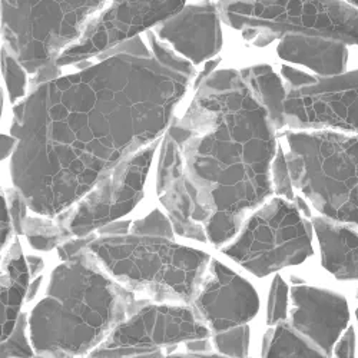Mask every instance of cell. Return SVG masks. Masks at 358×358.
I'll list each match as a JSON object with an SVG mask.
<instances>
[{
    "instance_id": "35",
    "label": "cell",
    "mask_w": 358,
    "mask_h": 358,
    "mask_svg": "<svg viewBox=\"0 0 358 358\" xmlns=\"http://www.w3.org/2000/svg\"><path fill=\"white\" fill-rule=\"evenodd\" d=\"M16 139L10 135V136H2V159L5 161L9 155H13L15 149H16Z\"/></svg>"
},
{
    "instance_id": "41",
    "label": "cell",
    "mask_w": 358,
    "mask_h": 358,
    "mask_svg": "<svg viewBox=\"0 0 358 358\" xmlns=\"http://www.w3.org/2000/svg\"><path fill=\"white\" fill-rule=\"evenodd\" d=\"M32 358H46V357H42V355H38V357H32Z\"/></svg>"
},
{
    "instance_id": "37",
    "label": "cell",
    "mask_w": 358,
    "mask_h": 358,
    "mask_svg": "<svg viewBox=\"0 0 358 358\" xmlns=\"http://www.w3.org/2000/svg\"><path fill=\"white\" fill-rule=\"evenodd\" d=\"M166 358H228V357L217 355V354H208V352H189V354H175V355H169Z\"/></svg>"
},
{
    "instance_id": "12",
    "label": "cell",
    "mask_w": 358,
    "mask_h": 358,
    "mask_svg": "<svg viewBox=\"0 0 358 358\" xmlns=\"http://www.w3.org/2000/svg\"><path fill=\"white\" fill-rule=\"evenodd\" d=\"M284 113L288 129H328L358 135V71L318 78L288 91Z\"/></svg>"
},
{
    "instance_id": "24",
    "label": "cell",
    "mask_w": 358,
    "mask_h": 358,
    "mask_svg": "<svg viewBox=\"0 0 358 358\" xmlns=\"http://www.w3.org/2000/svg\"><path fill=\"white\" fill-rule=\"evenodd\" d=\"M214 345L224 357L247 358L250 347V327L245 324L215 334Z\"/></svg>"
},
{
    "instance_id": "32",
    "label": "cell",
    "mask_w": 358,
    "mask_h": 358,
    "mask_svg": "<svg viewBox=\"0 0 358 358\" xmlns=\"http://www.w3.org/2000/svg\"><path fill=\"white\" fill-rule=\"evenodd\" d=\"M334 357L336 358H354L355 354V334L354 330L350 327L347 331L341 336L338 343L334 347Z\"/></svg>"
},
{
    "instance_id": "1",
    "label": "cell",
    "mask_w": 358,
    "mask_h": 358,
    "mask_svg": "<svg viewBox=\"0 0 358 358\" xmlns=\"http://www.w3.org/2000/svg\"><path fill=\"white\" fill-rule=\"evenodd\" d=\"M101 61L34 87L13 106V188L56 218L101 178L164 136L196 79L194 65L146 32Z\"/></svg>"
},
{
    "instance_id": "31",
    "label": "cell",
    "mask_w": 358,
    "mask_h": 358,
    "mask_svg": "<svg viewBox=\"0 0 358 358\" xmlns=\"http://www.w3.org/2000/svg\"><path fill=\"white\" fill-rule=\"evenodd\" d=\"M95 240H96L95 235L72 238V240H68L62 245H59L57 254H59V257H61V259L68 261V259L73 258L75 255H78L85 248H87Z\"/></svg>"
},
{
    "instance_id": "7",
    "label": "cell",
    "mask_w": 358,
    "mask_h": 358,
    "mask_svg": "<svg viewBox=\"0 0 358 358\" xmlns=\"http://www.w3.org/2000/svg\"><path fill=\"white\" fill-rule=\"evenodd\" d=\"M224 23L247 38L306 35L358 45V9L345 0H218Z\"/></svg>"
},
{
    "instance_id": "8",
    "label": "cell",
    "mask_w": 358,
    "mask_h": 358,
    "mask_svg": "<svg viewBox=\"0 0 358 358\" xmlns=\"http://www.w3.org/2000/svg\"><path fill=\"white\" fill-rule=\"evenodd\" d=\"M313 228L300 208L285 198L264 203L222 252L257 277L270 275L313 255Z\"/></svg>"
},
{
    "instance_id": "29",
    "label": "cell",
    "mask_w": 358,
    "mask_h": 358,
    "mask_svg": "<svg viewBox=\"0 0 358 358\" xmlns=\"http://www.w3.org/2000/svg\"><path fill=\"white\" fill-rule=\"evenodd\" d=\"M6 195H8L6 202H8L12 221H13L15 232L22 234V224H23V220L27 217V210H29L27 203L24 202L23 196L15 188L8 189Z\"/></svg>"
},
{
    "instance_id": "17",
    "label": "cell",
    "mask_w": 358,
    "mask_h": 358,
    "mask_svg": "<svg viewBox=\"0 0 358 358\" xmlns=\"http://www.w3.org/2000/svg\"><path fill=\"white\" fill-rule=\"evenodd\" d=\"M347 43L306 35H285L277 46V55L285 62L303 65L321 78L347 72Z\"/></svg>"
},
{
    "instance_id": "5",
    "label": "cell",
    "mask_w": 358,
    "mask_h": 358,
    "mask_svg": "<svg viewBox=\"0 0 358 358\" xmlns=\"http://www.w3.org/2000/svg\"><path fill=\"white\" fill-rule=\"evenodd\" d=\"M284 139L294 188L321 217L358 228V135L289 129Z\"/></svg>"
},
{
    "instance_id": "38",
    "label": "cell",
    "mask_w": 358,
    "mask_h": 358,
    "mask_svg": "<svg viewBox=\"0 0 358 358\" xmlns=\"http://www.w3.org/2000/svg\"><path fill=\"white\" fill-rule=\"evenodd\" d=\"M42 275L41 277H38V278H35L34 280V282H31L29 284V289H27V296H26V300L27 301H32L34 298L36 296V294L39 292V288H41V285H42Z\"/></svg>"
},
{
    "instance_id": "11",
    "label": "cell",
    "mask_w": 358,
    "mask_h": 358,
    "mask_svg": "<svg viewBox=\"0 0 358 358\" xmlns=\"http://www.w3.org/2000/svg\"><path fill=\"white\" fill-rule=\"evenodd\" d=\"M187 5V0H109L80 39L57 57L59 68L71 66L121 46L149 32Z\"/></svg>"
},
{
    "instance_id": "40",
    "label": "cell",
    "mask_w": 358,
    "mask_h": 358,
    "mask_svg": "<svg viewBox=\"0 0 358 358\" xmlns=\"http://www.w3.org/2000/svg\"><path fill=\"white\" fill-rule=\"evenodd\" d=\"M345 2H348L350 5H352L354 8L358 9V0H345Z\"/></svg>"
},
{
    "instance_id": "19",
    "label": "cell",
    "mask_w": 358,
    "mask_h": 358,
    "mask_svg": "<svg viewBox=\"0 0 358 358\" xmlns=\"http://www.w3.org/2000/svg\"><path fill=\"white\" fill-rule=\"evenodd\" d=\"M31 278L26 258L17 240L13 241L2 262V340L13 331L20 317L22 303L27 296V282Z\"/></svg>"
},
{
    "instance_id": "27",
    "label": "cell",
    "mask_w": 358,
    "mask_h": 358,
    "mask_svg": "<svg viewBox=\"0 0 358 358\" xmlns=\"http://www.w3.org/2000/svg\"><path fill=\"white\" fill-rule=\"evenodd\" d=\"M173 225L169 218H166L159 210H154L142 220L135 221L131 225L129 234L141 236H157L173 240Z\"/></svg>"
},
{
    "instance_id": "39",
    "label": "cell",
    "mask_w": 358,
    "mask_h": 358,
    "mask_svg": "<svg viewBox=\"0 0 358 358\" xmlns=\"http://www.w3.org/2000/svg\"><path fill=\"white\" fill-rule=\"evenodd\" d=\"M138 358H165L164 351H157V352H149V354H143Z\"/></svg>"
},
{
    "instance_id": "30",
    "label": "cell",
    "mask_w": 358,
    "mask_h": 358,
    "mask_svg": "<svg viewBox=\"0 0 358 358\" xmlns=\"http://www.w3.org/2000/svg\"><path fill=\"white\" fill-rule=\"evenodd\" d=\"M281 76L288 85V91H291V89H301V87L314 85L318 79V76H313L307 72H301L287 65L281 66Z\"/></svg>"
},
{
    "instance_id": "28",
    "label": "cell",
    "mask_w": 358,
    "mask_h": 358,
    "mask_svg": "<svg viewBox=\"0 0 358 358\" xmlns=\"http://www.w3.org/2000/svg\"><path fill=\"white\" fill-rule=\"evenodd\" d=\"M273 184H274V192L278 196H282L288 201H294V185L292 179L289 175L287 158L282 146L280 145L278 152L275 155V159L273 162Z\"/></svg>"
},
{
    "instance_id": "25",
    "label": "cell",
    "mask_w": 358,
    "mask_h": 358,
    "mask_svg": "<svg viewBox=\"0 0 358 358\" xmlns=\"http://www.w3.org/2000/svg\"><path fill=\"white\" fill-rule=\"evenodd\" d=\"M289 315V288L281 277H275L270 295H268V310L266 322L268 325H277L280 322L288 321Z\"/></svg>"
},
{
    "instance_id": "26",
    "label": "cell",
    "mask_w": 358,
    "mask_h": 358,
    "mask_svg": "<svg viewBox=\"0 0 358 358\" xmlns=\"http://www.w3.org/2000/svg\"><path fill=\"white\" fill-rule=\"evenodd\" d=\"M29 328L27 315L20 314L12 334L2 344V358H32L34 348L29 344L26 330Z\"/></svg>"
},
{
    "instance_id": "4",
    "label": "cell",
    "mask_w": 358,
    "mask_h": 358,
    "mask_svg": "<svg viewBox=\"0 0 358 358\" xmlns=\"http://www.w3.org/2000/svg\"><path fill=\"white\" fill-rule=\"evenodd\" d=\"M87 248L119 284L158 301L192 303L211 262L173 240L134 234L99 236Z\"/></svg>"
},
{
    "instance_id": "16",
    "label": "cell",
    "mask_w": 358,
    "mask_h": 358,
    "mask_svg": "<svg viewBox=\"0 0 358 358\" xmlns=\"http://www.w3.org/2000/svg\"><path fill=\"white\" fill-rule=\"evenodd\" d=\"M155 184L158 199L166 210L175 232L201 243L208 241L203 227L194 221V206L185 184L181 154L175 141L166 134L159 145Z\"/></svg>"
},
{
    "instance_id": "34",
    "label": "cell",
    "mask_w": 358,
    "mask_h": 358,
    "mask_svg": "<svg viewBox=\"0 0 358 358\" xmlns=\"http://www.w3.org/2000/svg\"><path fill=\"white\" fill-rule=\"evenodd\" d=\"M26 262H27V266H29V273H31V278L35 280V278L41 277V273L43 271V268H45L43 259L41 257L29 255L26 258Z\"/></svg>"
},
{
    "instance_id": "20",
    "label": "cell",
    "mask_w": 358,
    "mask_h": 358,
    "mask_svg": "<svg viewBox=\"0 0 358 358\" xmlns=\"http://www.w3.org/2000/svg\"><path fill=\"white\" fill-rule=\"evenodd\" d=\"M243 78L252 89V92L265 108L277 131L287 129L284 105L288 95L281 76L270 65H254L241 71Z\"/></svg>"
},
{
    "instance_id": "23",
    "label": "cell",
    "mask_w": 358,
    "mask_h": 358,
    "mask_svg": "<svg viewBox=\"0 0 358 358\" xmlns=\"http://www.w3.org/2000/svg\"><path fill=\"white\" fill-rule=\"evenodd\" d=\"M2 71L10 103H19V101L23 99L27 92L26 69L6 48L2 49Z\"/></svg>"
},
{
    "instance_id": "9",
    "label": "cell",
    "mask_w": 358,
    "mask_h": 358,
    "mask_svg": "<svg viewBox=\"0 0 358 358\" xmlns=\"http://www.w3.org/2000/svg\"><path fill=\"white\" fill-rule=\"evenodd\" d=\"M159 145L161 139L117 164L78 203L56 217V221L73 238H80L128 215L143 196L146 178Z\"/></svg>"
},
{
    "instance_id": "15",
    "label": "cell",
    "mask_w": 358,
    "mask_h": 358,
    "mask_svg": "<svg viewBox=\"0 0 358 358\" xmlns=\"http://www.w3.org/2000/svg\"><path fill=\"white\" fill-rule=\"evenodd\" d=\"M155 35L192 65L213 61L224 45L222 17L211 0L185 5L182 10L155 27Z\"/></svg>"
},
{
    "instance_id": "3",
    "label": "cell",
    "mask_w": 358,
    "mask_h": 358,
    "mask_svg": "<svg viewBox=\"0 0 358 358\" xmlns=\"http://www.w3.org/2000/svg\"><path fill=\"white\" fill-rule=\"evenodd\" d=\"M146 303L112 278L85 248L52 273L45 296L29 315L31 344L46 358L83 355Z\"/></svg>"
},
{
    "instance_id": "14",
    "label": "cell",
    "mask_w": 358,
    "mask_h": 358,
    "mask_svg": "<svg viewBox=\"0 0 358 358\" xmlns=\"http://www.w3.org/2000/svg\"><path fill=\"white\" fill-rule=\"evenodd\" d=\"M288 322L328 358L347 331L350 311L345 298L330 289L294 285L289 291Z\"/></svg>"
},
{
    "instance_id": "6",
    "label": "cell",
    "mask_w": 358,
    "mask_h": 358,
    "mask_svg": "<svg viewBox=\"0 0 358 358\" xmlns=\"http://www.w3.org/2000/svg\"><path fill=\"white\" fill-rule=\"evenodd\" d=\"M106 0H2L6 48L29 73L56 64L76 43Z\"/></svg>"
},
{
    "instance_id": "33",
    "label": "cell",
    "mask_w": 358,
    "mask_h": 358,
    "mask_svg": "<svg viewBox=\"0 0 358 358\" xmlns=\"http://www.w3.org/2000/svg\"><path fill=\"white\" fill-rule=\"evenodd\" d=\"M13 231H15V227H13V221H12V217L9 213L8 202H6V198H3V210H2V250L3 251L10 241Z\"/></svg>"
},
{
    "instance_id": "42",
    "label": "cell",
    "mask_w": 358,
    "mask_h": 358,
    "mask_svg": "<svg viewBox=\"0 0 358 358\" xmlns=\"http://www.w3.org/2000/svg\"><path fill=\"white\" fill-rule=\"evenodd\" d=\"M357 320H358V308H357Z\"/></svg>"
},
{
    "instance_id": "13",
    "label": "cell",
    "mask_w": 358,
    "mask_h": 358,
    "mask_svg": "<svg viewBox=\"0 0 358 358\" xmlns=\"http://www.w3.org/2000/svg\"><path fill=\"white\" fill-rule=\"evenodd\" d=\"M191 304L198 320L218 334L251 321L259 310V298L248 281L211 259Z\"/></svg>"
},
{
    "instance_id": "22",
    "label": "cell",
    "mask_w": 358,
    "mask_h": 358,
    "mask_svg": "<svg viewBox=\"0 0 358 358\" xmlns=\"http://www.w3.org/2000/svg\"><path fill=\"white\" fill-rule=\"evenodd\" d=\"M22 234L26 235L31 247L39 251L59 248V245L73 238L56 218L48 217L34 218L27 215L22 224Z\"/></svg>"
},
{
    "instance_id": "2",
    "label": "cell",
    "mask_w": 358,
    "mask_h": 358,
    "mask_svg": "<svg viewBox=\"0 0 358 358\" xmlns=\"http://www.w3.org/2000/svg\"><path fill=\"white\" fill-rule=\"evenodd\" d=\"M195 89L166 135L181 154L194 221L215 247L240 234L247 213L274 194L277 129L241 71L221 69Z\"/></svg>"
},
{
    "instance_id": "18",
    "label": "cell",
    "mask_w": 358,
    "mask_h": 358,
    "mask_svg": "<svg viewBox=\"0 0 358 358\" xmlns=\"http://www.w3.org/2000/svg\"><path fill=\"white\" fill-rule=\"evenodd\" d=\"M313 228L325 270L343 281L358 280V232L348 224L324 217H315Z\"/></svg>"
},
{
    "instance_id": "36",
    "label": "cell",
    "mask_w": 358,
    "mask_h": 358,
    "mask_svg": "<svg viewBox=\"0 0 358 358\" xmlns=\"http://www.w3.org/2000/svg\"><path fill=\"white\" fill-rule=\"evenodd\" d=\"M187 347L191 352H208L210 351V343L206 341V338L189 341V343H187Z\"/></svg>"
},
{
    "instance_id": "21",
    "label": "cell",
    "mask_w": 358,
    "mask_h": 358,
    "mask_svg": "<svg viewBox=\"0 0 358 358\" xmlns=\"http://www.w3.org/2000/svg\"><path fill=\"white\" fill-rule=\"evenodd\" d=\"M262 358H328L288 321L274 325L264 337Z\"/></svg>"
},
{
    "instance_id": "10",
    "label": "cell",
    "mask_w": 358,
    "mask_h": 358,
    "mask_svg": "<svg viewBox=\"0 0 358 358\" xmlns=\"http://www.w3.org/2000/svg\"><path fill=\"white\" fill-rule=\"evenodd\" d=\"M210 333L191 308L146 303L115 328L91 358H138L179 343L208 338Z\"/></svg>"
}]
</instances>
